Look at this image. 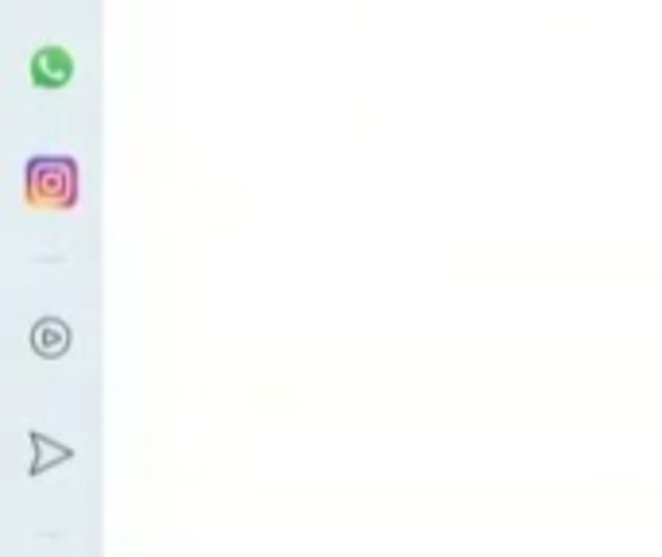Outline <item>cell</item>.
<instances>
[{
  "instance_id": "1",
  "label": "cell",
  "mask_w": 662,
  "mask_h": 557,
  "mask_svg": "<svg viewBox=\"0 0 662 557\" xmlns=\"http://www.w3.org/2000/svg\"><path fill=\"white\" fill-rule=\"evenodd\" d=\"M27 202L35 209H70L78 202V167L63 156H43L27 163Z\"/></svg>"
},
{
  "instance_id": "3",
  "label": "cell",
  "mask_w": 662,
  "mask_h": 557,
  "mask_svg": "<svg viewBox=\"0 0 662 557\" xmlns=\"http://www.w3.org/2000/svg\"><path fill=\"white\" fill-rule=\"evenodd\" d=\"M32 344H35V353H40V356H63L66 349H70V329H66L63 321L47 318V321H40V326H35Z\"/></svg>"
},
{
  "instance_id": "2",
  "label": "cell",
  "mask_w": 662,
  "mask_h": 557,
  "mask_svg": "<svg viewBox=\"0 0 662 557\" xmlns=\"http://www.w3.org/2000/svg\"><path fill=\"white\" fill-rule=\"evenodd\" d=\"M70 75H74V62L63 47H43L40 55L32 58V78L43 90H58V86L70 82Z\"/></svg>"
}]
</instances>
